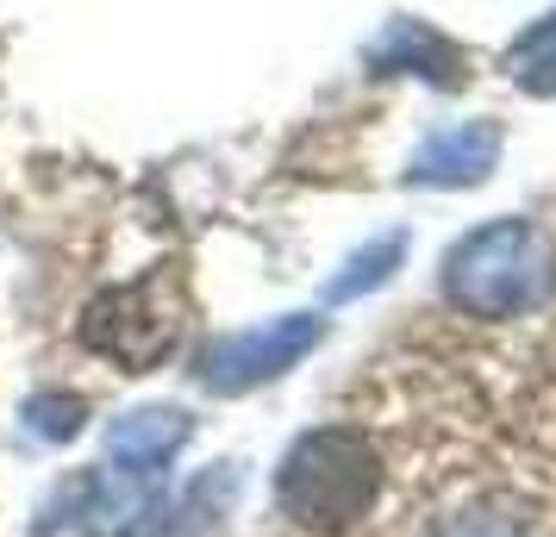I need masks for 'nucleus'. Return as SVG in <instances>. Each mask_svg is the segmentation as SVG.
<instances>
[{
	"mask_svg": "<svg viewBox=\"0 0 556 537\" xmlns=\"http://www.w3.org/2000/svg\"><path fill=\"white\" fill-rule=\"evenodd\" d=\"M556 282V256L531 219H494L444 256V287L469 319H513Z\"/></svg>",
	"mask_w": 556,
	"mask_h": 537,
	"instance_id": "f257e3e1",
	"label": "nucleus"
},
{
	"mask_svg": "<svg viewBox=\"0 0 556 537\" xmlns=\"http://www.w3.org/2000/svg\"><path fill=\"white\" fill-rule=\"evenodd\" d=\"M376 487H381L376 444L351 425L306 432L276 475L281 512L306 532H351L356 519L376 507Z\"/></svg>",
	"mask_w": 556,
	"mask_h": 537,
	"instance_id": "f03ea898",
	"label": "nucleus"
},
{
	"mask_svg": "<svg viewBox=\"0 0 556 537\" xmlns=\"http://www.w3.org/2000/svg\"><path fill=\"white\" fill-rule=\"evenodd\" d=\"M181 325H188L181 276L176 269H151L144 282L113 287V294H101L81 312V344L94 357L119 362L126 375H151L156 362L181 344Z\"/></svg>",
	"mask_w": 556,
	"mask_h": 537,
	"instance_id": "7ed1b4c3",
	"label": "nucleus"
},
{
	"mask_svg": "<svg viewBox=\"0 0 556 537\" xmlns=\"http://www.w3.org/2000/svg\"><path fill=\"white\" fill-rule=\"evenodd\" d=\"M319 337H326L319 312H288V319H269V325H251V332H231L201 357V382L219 387V394H244V387L276 382L281 369H294Z\"/></svg>",
	"mask_w": 556,
	"mask_h": 537,
	"instance_id": "20e7f679",
	"label": "nucleus"
},
{
	"mask_svg": "<svg viewBox=\"0 0 556 537\" xmlns=\"http://www.w3.org/2000/svg\"><path fill=\"white\" fill-rule=\"evenodd\" d=\"M181 444H188V412H176V407L126 412V419H113V432H106V475H119V482L151 494V487L163 482V469L176 462Z\"/></svg>",
	"mask_w": 556,
	"mask_h": 537,
	"instance_id": "39448f33",
	"label": "nucleus"
},
{
	"mask_svg": "<svg viewBox=\"0 0 556 537\" xmlns=\"http://www.w3.org/2000/svg\"><path fill=\"white\" fill-rule=\"evenodd\" d=\"M494 163H501V126L469 119V126L438 131L426 151L413 156V169H406V176L426 181V188H476V181H488Z\"/></svg>",
	"mask_w": 556,
	"mask_h": 537,
	"instance_id": "423d86ee",
	"label": "nucleus"
},
{
	"mask_svg": "<svg viewBox=\"0 0 556 537\" xmlns=\"http://www.w3.org/2000/svg\"><path fill=\"white\" fill-rule=\"evenodd\" d=\"M369 63H376L381 76H426L438 88H456V81L469 76V56L456 51L451 38H438L431 26H419V20H401V26L381 31Z\"/></svg>",
	"mask_w": 556,
	"mask_h": 537,
	"instance_id": "0eeeda50",
	"label": "nucleus"
},
{
	"mask_svg": "<svg viewBox=\"0 0 556 537\" xmlns=\"http://www.w3.org/2000/svg\"><path fill=\"white\" fill-rule=\"evenodd\" d=\"M506 76L531 94H556V13H544L538 26H526L506 44Z\"/></svg>",
	"mask_w": 556,
	"mask_h": 537,
	"instance_id": "6e6552de",
	"label": "nucleus"
},
{
	"mask_svg": "<svg viewBox=\"0 0 556 537\" xmlns=\"http://www.w3.org/2000/svg\"><path fill=\"white\" fill-rule=\"evenodd\" d=\"M401 238H381V244H369L363 256H351V269L331 282V301H351V294H369V287H381L388 276H394V263H401Z\"/></svg>",
	"mask_w": 556,
	"mask_h": 537,
	"instance_id": "1a4fd4ad",
	"label": "nucleus"
},
{
	"mask_svg": "<svg viewBox=\"0 0 556 537\" xmlns=\"http://www.w3.org/2000/svg\"><path fill=\"white\" fill-rule=\"evenodd\" d=\"M26 425L38 437L63 444V437L81 432V400H76V394H31V400H26Z\"/></svg>",
	"mask_w": 556,
	"mask_h": 537,
	"instance_id": "9d476101",
	"label": "nucleus"
},
{
	"mask_svg": "<svg viewBox=\"0 0 556 537\" xmlns=\"http://www.w3.org/2000/svg\"><path fill=\"white\" fill-rule=\"evenodd\" d=\"M438 537H519V532H513V519H501V512H463Z\"/></svg>",
	"mask_w": 556,
	"mask_h": 537,
	"instance_id": "9b49d317",
	"label": "nucleus"
}]
</instances>
